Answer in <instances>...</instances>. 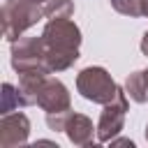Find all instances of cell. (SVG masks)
Returning <instances> with one entry per match:
<instances>
[{"instance_id": "obj_4", "label": "cell", "mask_w": 148, "mask_h": 148, "mask_svg": "<svg viewBox=\"0 0 148 148\" xmlns=\"http://www.w3.org/2000/svg\"><path fill=\"white\" fill-rule=\"evenodd\" d=\"M12 67L14 72H28V69H46V44L39 37H18L12 42ZM51 74V72H49Z\"/></svg>"}, {"instance_id": "obj_15", "label": "cell", "mask_w": 148, "mask_h": 148, "mask_svg": "<svg viewBox=\"0 0 148 148\" xmlns=\"http://www.w3.org/2000/svg\"><path fill=\"white\" fill-rule=\"evenodd\" d=\"M111 146H130V148H134V141L132 139H111Z\"/></svg>"}, {"instance_id": "obj_11", "label": "cell", "mask_w": 148, "mask_h": 148, "mask_svg": "<svg viewBox=\"0 0 148 148\" xmlns=\"http://www.w3.org/2000/svg\"><path fill=\"white\" fill-rule=\"evenodd\" d=\"M111 7L118 14H125V16H132V18L146 14V0H111Z\"/></svg>"}, {"instance_id": "obj_2", "label": "cell", "mask_w": 148, "mask_h": 148, "mask_svg": "<svg viewBox=\"0 0 148 148\" xmlns=\"http://www.w3.org/2000/svg\"><path fill=\"white\" fill-rule=\"evenodd\" d=\"M2 32L9 42L18 39L28 28L37 25V21L44 18V9L35 0H7L2 2Z\"/></svg>"}, {"instance_id": "obj_9", "label": "cell", "mask_w": 148, "mask_h": 148, "mask_svg": "<svg viewBox=\"0 0 148 148\" xmlns=\"http://www.w3.org/2000/svg\"><path fill=\"white\" fill-rule=\"evenodd\" d=\"M46 74L44 69H28V72H18V95H21V106H32L37 104V97H39V90L46 81Z\"/></svg>"}, {"instance_id": "obj_1", "label": "cell", "mask_w": 148, "mask_h": 148, "mask_svg": "<svg viewBox=\"0 0 148 148\" xmlns=\"http://www.w3.org/2000/svg\"><path fill=\"white\" fill-rule=\"evenodd\" d=\"M42 39L46 44V69L51 74L69 69L81 58L79 56L81 30L69 16L49 18L42 30Z\"/></svg>"}, {"instance_id": "obj_14", "label": "cell", "mask_w": 148, "mask_h": 148, "mask_svg": "<svg viewBox=\"0 0 148 148\" xmlns=\"http://www.w3.org/2000/svg\"><path fill=\"white\" fill-rule=\"evenodd\" d=\"M69 113H72V109H69V111H58V113H46V125H49V130H53V132H65V125H67Z\"/></svg>"}, {"instance_id": "obj_3", "label": "cell", "mask_w": 148, "mask_h": 148, "mask_svg": "<svg viewBox=\"0 0 148 148\" xmlns=\"http://www.w3.org/2000/svg\"><path fill=\"white\" fill-rule=\"evenodd\" d=\"M76 90L83 99L104 106L118 95L120 88L104 67H83L76 74Z\"/></svg>"}, {"instance_id": "obj_10", "label": "cell", "mask_w": 148, "mask_h": 148, "mask_svg": "<svg viewBox=\"0 0 148 148\" xmlns=\"http://www.w3.org/2000/svg\"><path fill=\"white\" fill-rule=\"evenodd\" d=\"M125 92L132 102L136 104H143L148 102V81H146V74L143 72H132L127 74L125 79Z\"/></svg>"}, {"instance_id": "obj_13", "label": "cell", "mask_w": 148, "mask_h": 148, "mask_svg": "<svg viewBox=\"0 0 148 148\" xmlns=\"http://www.w3.org/2000/svg\"><path fill=\"white\" fill-rule=\"evenodd\" d=\"M21 106V95L18 88L12 83H2V104H0V113H12L14 109Z\"/></svg>"}, {"instance_id": "obj_12", "label": "cell", "mask_w": 148, "mask_h": 148, "mask_svg": "<svg viewBox=\"0 0 148 148\" xmlns=\"http://www.w3.org/2000/svg\"><path fill=\"white\" fill-rule=\"evenodd\" d=\"M46 18H58V16H72L74 14V2L72 0H49L44 7Z\"/></svg>"}, {"instance_id": "obj_17", "label": "cell", "mask_w": 148, "mask_h": 148, "mask_svg": "<svg viewBox=\"0 0 148 148\" xmlns=\"http://www.w3.org/2000/svg\"><path fill=\"white\" fill-rule=\"evenodd\" d=\"M35 2H39V5H42V7H44V5H46V2H49V0H35Z\"/></svg>"}, {"instance_id": "obj_20", "label": "cell", "mask_w": 148, "mask_h": 148, "mask_svg": "<svg viewBox=\"0 0 148 148\" xmlns=\"http://www.w3.org/2000/svg\"><path fill=\"white\" fill-rule=\"evenodd\" d=\"M146 141H148V125H146Z\"/></svg>"}, {"instance_id": "obj_19", "label": "cell", "mask_w": 148, "mask_h": 148, "mask_svg": "<svg viewBox=\"0 0 148 148\" xmlns=\"http://www.w3.org/2000/svg\"><path fill=\"white\" fill-rule=\"evenodd\" d=\"M143 74H146V81H148V69H143Z\"/></svg>"}, {"instance_id": "obj_8", "label": "cell", "mask_w": 148, "mask_h": 148, "mask_svg": "<svg viewBox=\"0 0 148 148\" xmlns=\"http://www.w3.org/2000/svg\"><path fill=\"white\" fill-rule=\"evenodd\" d=\"M65 134L74 146H90L97 136V127L92 125V120L83 113H69L67 125H65Z\"/></svg>"}, {"instance_id": "obj_21", "label": "cell", "mask_w": 148, "mask_h": 148, "mask_svg": "<svg viewBox=\"0 0 148 148\" xmlns=\"http://www.w3.org/2000/svg\"><path fill=\"white\" fill-rule=\"evenodd\" d=\"M5 2H7V0H5Z\"/></svg>"}, {"instance_id": "obj_16", "label": "cell", "mask_w": 148, "mask_h": 148, "mask_svg": "<svg viewBox=\"0 0 148 148\" xmlns=\"http://www.w3.org/2000/svg\"><path fill=\"white\" fill-rule=\"evenodd\" d=\"M141 53L148 58V30L143 32V37H141Z\"/></svg>"}, {"instance_id": "obj_5", "label": "cell", "mask_w": 148, "mask_h": 148, "mask_svg": "<svg viewBox=\"0 0 148 148\" xmlns=\"http://www.w3.org/2000/svg\"><path fill=\"white\" fill-rule=\"evenodd\" d=\"M127 92L120 88L118 95L104 104L102 113H99V120H97V141L99 143H111V139H116L123 127H125V116H127V109H130V102H127Z\"/></svg>"}, {"instance_id": "obj_18", "label": "cell", "mask_w": 148, "mask_h": 148, "mask_svg": "<svg viewBox=\"0 0 148 148\" xmlns=\"http://www.w3.org/2000/svg\"><path fill=\"white\" fill-rule=\"evenodd\" d=\"M143 16H148V0H146V14H143Z\"/></svg>"}, {"instance_id": "obj_7", "label": "cell", "mask_w": 148, "mask_h": 148, "mask_svg": "<svg viewBox=\"0 0 148 148\" xmlns=\"http://www.w3.org/2000/svg\"><path fill=\"white\" fill-rule=\"evenodd\" d=\"M37 106H42L46 113H58V111H69L72 109V95L67 90V86L60 79H49L44 81L39 97H37Z\"/></svg>"}, {"instance_id": "obj_6", "label": "cell", "mask_w": 148, "mask_h": 148, "mask_svg": "<svg viewBox=\"0 0 148 148\" xmlns=\"http://www.w3.org/2000/svg\"><path fill=\"white\" fill-rule=\"evenodd\" d=\"M30 136V120L25 113H2L0 118V148L23 146Z\"/></svg>"}]
</instances>
